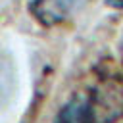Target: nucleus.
<instances>
[{"instance_id": "nucleus-2", "label": "nucleus", "mask_w": 123, "mask_h": 123, "mask_svg": "<svg viewBox=\"0 0 123 123\" xmlns=\"http://www.w3.org/2000/svg\"><path fill=\"white\" fill-rule=\"evenodd\" d=\"M85 0H29L31 15L44 27H54L69 19Z\"/></svg>"}, {"instance_id": "nucleus-6", "label": "nucleus", "mask_w": 123, "mask_h": 123, "mask_svg": "<svg viewBox=\"0 0 123 123\" xmlns=\"http://www.w3.org/2000/svg\"><path fill=\"white\" fill-rule=\"evenodd\" d=\"M121 62H123V40H121Z\"/></svg>"}, {"instance_id": "nucleus-1", "label": "nucleus", "mask_w": 123, "mask_h": 123, "mask_svg": "<svg viewBox=\"0 0 123 123\" xmlns=\"http://www.w3.org/2000/svg\"><path fill=\"white\" fill-rule=\"evenodd\" d=\"M86 98L98 123H115L123 117V77L117 73L100 75Z\"/></svg>"}, {"instance_id": "nucleus-4", "label": "nucleus", "mask_w": 123, "mask_h": 123, "mask_svg": "<svg viewBox=\"0 0 123 123\" xmlns=\"http://www.w3.org/2000/svg\"><path fill=\"white\" fill-rule=\"evenodd\" d=\"M15 94V65L13 60L0 48V110L10 104Z\"/></svg>"}, {"instance_id": "nucleus-5", "label": "nucleus", "mask_w": 123, "mask_h": 123, "mask_svg": "<svg viewBox=\"0 0 123 123\" xmlns=\"http://www.w3.org/2000/svg\"><path fill=\"white\" fill-rule=\"evenodd\" d=\"M106 6L113 10H123V0H106Z\"/></svg>"}, {"instance_id": "nucleus-3", "label": "nucleus", "mask_w": 123, "mask_h": 123, "mask_svg": "<svg viewBox=\"0 0 123 123\" xmlns=\"http://www.w3.org/2000/svg\"><path fill=\"white\" fill-rule=\"evenodd\" d=\"M54 123H98L90 108V102L86 98V92L73 94L58 110Z\"/></svg>"}]
</instances>
